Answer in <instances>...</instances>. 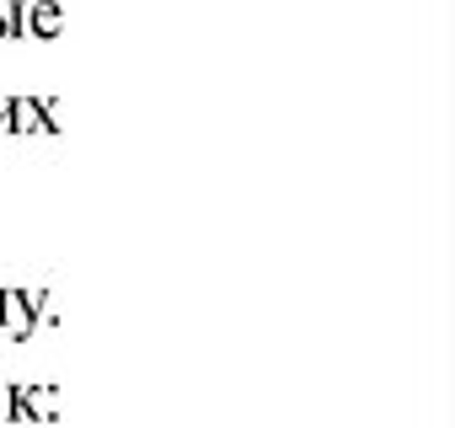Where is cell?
<instances>
[{"label":"cell","mask_w":455,"mask_h":428,"mask_svg":"<svg viewBox=\"0 0 455 428\" xmlns=\"http://www.w3.org/2000/svg\"><path fill=\"white\" fill-rule=\"evenodd\" d=\"M0 327H6L12 337H28L38 327V311H33L28 289H0Z\"/></svg>","instance_id":"6da1fadb"},{"label":"cell","mask_w":455,"mask_h":428,"mask_svg":"<svg viewBox=\"0 0 455 428\" xmlns=\"http://www.w3.org/2000/svg\"><path fill=\"white\" fill-rule=\"evenodd\" d=\"M28 33H38V38H60V33H65V12L54 6V0H33V6H28Z\"/></svg>","instance_id":"7a4b0ae2"},{"label":"cell","mask_w":455,"mask_h":428,"mask_svg":"<svg viewBox=\"0 0 455 428\" xmlns=\"http://www.w3.org/2000/svg\"><path fill=\"white\" fill-rule=\"evenodd\" d=\"M12 129L17 134H33V129H44V102L38 97H12Z\"/></svg>","instance_id":"3957f363"},{"label":"cell","mask_w":455,"mask_h":428,"mask_svg":"<svg viewBox=\"0 0 455 428\" xmlns=\"http://www.w3.org/2000/svg\"><path fill=\"white\" fill-rule=\"evenodd\" d=\"M60 391L54 385H22V401H28V417H38V423H49L54 412H60V401H54Z\"/></svg>","instance_id":"277c9868"}]
</instances>
